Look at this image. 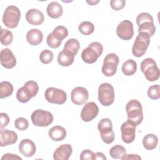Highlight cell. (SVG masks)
Here are the masks:
<instances>
[{
  "instance_id": "cell-4",
  "label": "cell",
  "mask_w": 160,
  "mask_h": 160,
  "mask_svg": "<svg viewBox=\"0 0 160 160\" xmlns=\"http://www.w3.org/2000/svg\"><path fill=\"white\" fill-rule=\"evenodd\" d=\"M141 71L149 81H156L159 78V69L152 58H146L141 62Z\"/></svg>"
},
{
  "instance_id": "cell-27",
  "label": "cell",
  "mask_w": 160,
  "mask_h": 160,
  "mask_svg": "<svg viewBox=\"0 0 160 160\" xmlns=\"http://www.w3.org/2000/svg\"><path fill=\"white\" fill-rule=\"evenodd\" d=\"M158 143V138L154 134H148L145 135L142 139L144 148L147 150H152L155 149Z\"/></svg>"
},
{
  "instance_id": "cell-43",
  "label": "cell",
  "mask_w": 160,
  "mask_h": 160,
  "mask_svg": "<svg viewBox=\"0 0 160 160\" xmlns=\"http://www.w3.org/2000/svg\"><path fill=\"white\" fill-rule=\"evenodd\" d=\"M86 2H87L89 5L93 6V5H96V4H98V3L99 2V1H87Z\"/></svg>"
},
{
  "instance_id": "cell-36",
  "label": "cell",
  "mask_w": 160,
  "mask_h": 160,
  "mask_svg": "<svg viewBox=\"0 0 160 160\" xmlns=\"http://www.w3.org/2000/svg\"><path fill=\"white\" fill-rule=\"evenodd\" d=\"M14 126L19 131H24L29 127V122L26 118L20 117L15 120Z\"/></svg>"
},
{
  "instance_id": "cell-24",
  "label": "cell",
  "mask_w": 160,
  "mask_h": 160,
  "mask_svg": "<svg viewBox=\"0 0 160 160\" xmlns=\"http://www.w3.org/2000/svg\"><path fill=\"white\" fill-rule=\"evenodd\" d=\"M42 39L43 34L38 29H32L27 32L26 40L30 45L37 46L42 42Z\"/></svg>"
},
{
  "instance_id": "cell-15",
  "label": "cell",
  "mask_w": 160,
  "mask_h": 160,
  "mask_svg": "<svg viewBox=\"0 0 160 160\" xmlns=\"http://www.w3.org/2000/svg\"><path fill=\"white\" fill-rule=\"evenodd\" d=\"M136 126L132 123L126 121L121 126V138L124 142L130 144L134 141L136 137Z\"/></svg>"
},
{
  "instance_id": "cell-34",
  "label": "cell",
  "mask_w": 160,
  "mask_h": 160,
  "mask_svg": "<svg viewBox=\"0 0 160 160\" xmlns=\"http://www.w3.org/2000/svg\"><path fill=\"white\" fill-rule=\"evenodd\" d=\"M54 56L53 53L49 49L43 50L39 55V60L40 61L45 64H48L50 63L53 59Z\"/></svg>"
},
{
  "instance_id": "cell-8",
  "label": "cell",
  "mask_w": 160,
  "mask_h": 160,
  "mask_svg": "<svg viewBox=\"0 0 160 160\" xmlns=\"http://www.w3.org/2000/svg\"><path fill=\"white\" fill-rule=\"evenodd\" d=\"M68 35V31L67 28L63 26H58L54 29L51 33L48 34L46 39L47 44L51 48H58Z\"/></svg>"
},
{
  "instance_id": "cell-28",
  "label": "cell",
  "mask_w": 160,
  "mask_h": 160,
  "mask_svg": "<svg viewBox=\"0 0 160 160\" xmlns=\"http://www.w3.org/2000/svg\"><path fill=\"white\" fill-rule=\"evenodd\" d=\"M121 70L126 76L133 75L137 70V63L133 59H128L122 65Z\"/></svg>"
},
{
  "instance_id": "cell-1",
  "label": "cell",
  "mask_w": 160,
  "mask_h": 160,
  "mask_svg": "<svg viewBox=\"0 0 160 160\" xmlns=\"http://www.w3.org/2000/svg\"><path fill=\"white\" fill-rule=\"evenodd\" d=\"M128 121L136 126L139 125L143 120L142 108L139 101L136 99L130 100L126 106Z\"/></svg>"
},
{
  "instance_id": "cell-12",
  "label": "cell",
  "mask_w": 160,
  "mask_h": 160,
  "mask_svg": "<svg viewBox=\"0 0 160 160\" xmlns=\"http://www.w3.org/2000/svg\"><path fill=\"white\" fill-rule=\"evenodd\" d=\"M31 121L34 125L39 127H46L50 125L54 119L51 112L43 109H36L31 114Z\"/></svg>"
},
{
  "instance_id": "cell-20",
  "label": "cell",
  "mask_w": 160,
  "mask_h": 160,
  "mask_svg": "<svg viewBox=\"0 0 160 160\" xmlns=\"http://www.w3.org/2000/svg\"><path fill=\"white\" fill-rule=\"evenodd\" d=\"M26 19L31 25L38 26L43 23L44 17L43 13L38 9H31L26 14Z\"/></svg>"
},
{
  "instance_id": "cell-13",
  "label": "cell",
  "mask_w": 160,
  "mask_h": 160,
  "mask_svg": "<svg viewBox=\"0 0 160 160\" xmlns=\"http://www.w3.org/2000/svg\"><path fill=\"white\" fill-rule=\"evenodd\" d=\"M46 100L52 104H63L67 99V95L65 91L54 87H49L46 89L44 93Z\"/></svg>"
},
{
  "instance_id": "cell-7",
  "label": "cell",
  "mask_w": 160,
  "mask_h": 160,
  "mask_svg": "<svg viewBox=\"0 0 160 160\" xmlns=\"http://www.w3.org/2000/svg\"><path fill=\"white\" fill-rule=\"evenodd\" d=\"M149 44L150 36L144 32H139L132 48V54L137 58L142 56L146 52Z\"/></svg>"
},
{
  "instance_id": "cell-22",
  "label": "cell",
  "mask_w": 160,
  "mask_h": 160,
  "mask_svg": "<svg viewBox=\"0 0 160 160\" xmlns=\"http://www.w3.org/2000/svg\"><path fill=\"white\" fill-rule=\"evenodd\" d=\"M72 152V146L69 144H64L59 146L53 153L55 160H68Z\"/></svg>"
},
{
  "instance_id": "cell-38",
  "label": "cell",
  "mask_w": 160,
  "mask_h": 160,
  "mask_svg": "<svg viewBox=\"0 0 160 160\" xmlns=\"http://www.w3.org/2000/svg\"><path fill=\"white\" fill-rule=\"evenodd\" d=\"M80 159L81 160H94V153L89 149L83 150L80 154Z\"/></svg>"
},
{
  "instance_id": "cell-35",
  "label": "cell",
  "mask_w": 160,
  "mask_h": 160,
  "mask_svg": "<svg viewBox=\"0 0 160 160\" xmlns=\"http://www.w3.org/2000/svg\"><path fill=\"white\" fill-rule=\"evenodd\" d=\"M148 96L151 99H158L160 98L159 85L156 84L151 86L148 89Z\"/></svg>"
},
{
  "instance_id": "cell-32",
  "label": "cell",
  "mask_w": 160,
  "mask_h": 160,
  "mask_svg": "<svg viewBox=\"0 0 160 160\" xmlns=\"http://www.w3.org/2000/svg\"><path fill=\"white\" fill-rule=\"evenodd\" d=\"M13 40V35L11 31L8 29H1V35H0V41L3 46L10 45Z\"/></svg>"
},
{
  "instance_id": "cell-25",
  "label": "cell",
  "mask_w": 160,
  "mask_h": 160,
  "mask_svg": "<svg viewBox=\"0 0 160 160\" xmlns=\"http://www.w3.org/2000/svg\"><path fill=\"white\" fill-rule=\"evenodd\" d=\"M49 138L54 141H61L66 136V130L61 126H55L51 128L48 132Z\"/></svg>"
},
{
  "instance_id": "cell-2",
  "label": "cell",
  "mask_w": 160,
  "mask_h": 160,
  "mask_svg": "<svg viewBox=\"0 0 160 160\" xmlns=\"http://www.w3.org/2000/svg\"><path fill=\"white\" fill-rule=\"evenodd\" d=\"M39 91V86L34 81H27L24 86L18 89L16 98L20 102H28L32 98L36 96Z\"/></svg>"
},
{
  "instance_id": "cell-21",
  "label": "cell",
  "mask_w": 160,
  "mask_h": 160,
  "mask_svg": "<svg viewBox=\"0 0 160 160\" xmlns=\"http://www.w3.org/2000/svg\"><path fill=\"white\" fill-rule=\"evenodd\" d=\"M0 146L1 147L13 144L18 140V135L13 131L2 129L0 131Z\"/></svg>"
},
{
  "instance_id": "cell-39",
  "label": "cell",
  "mask_w": 160,
  "mask_h": 160,
  "mask_svg": "<svg viewBox=\"0 0 160 160\" xmlns=\"http://www.w3.org/2000/svg\"><path fill=\"white\" fill-rule=\"evenodd\" d=\"M0 122H1V125H0L1 129H2L3 128H4L8 126V124L9 122V118L6 113L5 112L0 113Z\"/></svg>"
},
{
  "instance_id": "cell-9",
  "label": "cell",
  "mask_w": 160,
  "mask_h": 160,
  "mask_svg": "<svg viewBox=\"0 0 160 160\" xmlns=\"http://www.w3.org/2000/svg\"><path fill=\"white\" fill-rule=\"evenodd\" d=\"M98 129L104 142L109 144L114 141L115 135L112 131V123L109 118H103L100 120L98 124Z\"/></svg>"
},
{
  "instance_id": "cell-31",
  "label": "cell",
  "mask_w": 160,
  "mask_h": 160,
  "mask_svg": "<svg viewBox=\"0 0 160 160\" xmlns=\"http://www.w3.org/2000/svg\"><path fill=\"white\" fill-rule=\"evenodd\" d=\"M80 48V44L79 41L74 38L68 39L64 44V49L69 51L74 56H76Z\"/></svg>"
},
{
  "instance_id": "cell-3",
  "label": "cell",
  "mask_w": 160,
  "mask_h": 160,
  "mask_svg": "<svg viewBox=\"0 0 160 160\" xmlns=\"http://www.w3.org/2000/svg\"><path fill=\"white\" fill-rule=\"evenodd\" d=\"M103 52V46L99 42H92L83 49L81 53V58L84 62L88 64L95 62Z\"/></svg>"
},
{
  "instance_id": "cell-41",
  "label": "cell",
  "mask_w": 160,
  "mask_h": 160,
  "mask_svg": "<svg viewBox=\"0 0 160 160\" xmlns=\"http://www.w3.org/2000/svg\"><path fill=\"white\" fill-rule=\"evenodd\" d=\"M121 159L122 160H139V159H141V158L138 155V154H125L122 158Z\"/></svg>"
},
{
  "instance_id": "cell-33",
  "label": "cell",
  "mask_w": 160,
  "mask_h": 160,
  "mask_svg": "<svg viewBox=\"0 0 160 160\" xmlns=\"http://www.w3.org/2000/svg\"><path fill=\"white\" fill-rule=\"evenodd\" d=\"M79 32L83 35H90L93 33L94 31V26L90 21H83L78 26Z\"/></svg>"
},
{
  "instance_id": "cell-19",
  "label": "cell",
  "mask_w": 160,
  "mask_h": 160,
  "mask_svg": "<svg viewBox=\"0 0 160 160\" xmlns=\"http://www.w3.org/2000/svg\"><path fill=\"white\" fill-rule=\"evenodd\" d=\"M19 151L25 157H32L36 151L34 142L29 139H22L19 144Z\"/></svg>"
},
{
  "instance_id": "cell-30",
  "label": "cell",
  "mask_w": 160,
  "mask_h": 160,
  "mask_svg": "<svg viewBox=\"0 0 160 160\" xmlns=\"http://www.w3.org/2000/svg\"><path fill=\"white\" fill-rule=\"evenodd\" d=\"M126 151L124 146L121 145H115L112 146L109 150V154L113 159H121V158L126 154Z\"/></svg>"
},
{
  "instance_id": "cell-14",
  "label": "cell",
  "mask_w": 160,
  "mask_h": 160,
  "mask_svg": "<svg viewBox=\"0 0 160 160\" xmlns=\"http://www.w3.org/2000/svg\"><path fill=\"white\" fill-rule=\"evenodd\" d=\"M118 36L123 40H130L134 35L133 24L129 20H123L116 28Z\"/></svg>"
},
{
  "instance_id": "cell-23",
  "label": "cell",
  "mask_w": 160,
  "mask_h": 160,
  "mask_svg": "<svg viewBox=\"0 0 160 160\" xmlns=\"http://www.w3.org/2000/svg\"><path fill=\"white\" fill-rule=\"evenodd\" d=\"M74 56H75L69 51L63 49L58 54V62L61 66L68 67L73 63Z\"/></svg>"
},
{
  "instance_id": "cell-18",
  "label": "cell",
  "mask_w": 160,
  "mask_h": 160,
  "mask_svg": "<svg viewBox=\"0 0 160 160\" xmlns=\"http://www.w3.org/2000/svg\"><path fill=\"white\" fill-rule=\"evenodd\" d=\"M1 64L6 69H12L16 64V59L11 50L4 48L1 51Z\"/></svg>"
},
{
  "instance_id": "cell-5",
  "label": "cell",
  "mask_w": 160,
  "mask_h": 160,
  "mask_svg": "<svg viewBox=\"0 0 160 160\" xmlns=\"http://www.w3.org/2000/svg\"><path fill=\"white\" fill-rule=\"evenodd\" d=\"M136 20L139 27L138 32H146L150 37L154 35L156 32V27L154 24L153 18L150 14L142 12L138 15Z\"/></svg>"
},
{
  "instance_id": "cell-16",
  "label": "cell",
  "mask_w": 160,
  "mask_h": 160,
  "mask_svg": "<svg viewBox=\"0 0 160 160\" xmlns=\"http://www.w3.org/2000/svg\"><path fill=\"white\" fill-rule=\"evenodd\" d=\"M99 113V108L94 102H87L82 108L81 112V118L84 122L93 120Z\"/></svg>"
},
{
  "instance_id": "cell-37",
  "label": "cell",
  "mask_w": 160,
  "mask_h": 160,
  "mask_svg": "<svg viewBox=\"0 0 160 160\" xmlns=\"http://www.w3.org/2000/svg\"><path fill=\"white\" fill-rule=\"evenodd\" d=\"M126 4V1L124 0H111L110 6L113 10L119 11L122 9Z\"/></svg>"
},
{
  "instance_id": "cell-40",
  "label": "cell",
  "mask_w": 160,
  "mask_h": 160,
  "mask_svg": "<svg viewBox=\"0 0 160 160\" xmlns=\"http://www.w3.org/2000/svg\"><path fill=\"white\" fill-rule=\"evenodd\" d=\"M16 160V159H20L21 160L22 158L19 156H18L17 154H11V153H6L2 156L1 158V160Z\"/></svg>"
},
{
  "instance_id": "cell-11",
  "label": "cell",
  "mask_w": 160,
  "mask_h": 160,
  "mask_svg": "<svg viewBox=\"0 0 160 160\" xmlns=\"http://www.w3.org/2000/svg\"><path fill=\"white\" fill-rule=\"evenodd\" d=\"M119 62V58L117 54L114 53L108 54L104 59L101 68L103 74L107 77L114 76L117 71Z\"/></svg>"
},
{
  "instance_id": "cell-42",
  "label": "cell",
  "mask_w": 160,
  "mask_h": 160,
  "mask_svg": "<svg viewBox=\"0 0 160 160\" xmlns=\"http://www.w3.org/2000/svg\"><path fill=\"white\" fill-rule=\"evenodd\" d=\"M94 158L95 159H102V160H106L107 159L105 155L101 152H97L94 153Z\"/></svg>"
},
{
  "instance_id": "cell-10",
  "label": "cell",
  "mask_w": 160,
  "mask_h": 160,
  "mask_svg": "<svg viewBox=\"0 0 160 160\" xmlns=\"http://www.w3.org/2000/svg\"><path fill=\"white\" fill-rule=\"evenodd\" d=\"M98 100L104 106H109L113 103L114 101V89L111 84L104 82L99 86Z\"/></svg>"
},
{
  "instance_id": "cell-17",
  "label": "cell",
  "mask_w": 160,
  "mask_h": 160,
  "mask_svg": "<svg viewBox=\"0 0 160 160\" xmlns=\"http://www.w3.org/2000/svg\"><path fill=\"white\" fill-rule=\"evenodd\" d=\"M89 98L88 90L81 86L74 88L71 93V99L76 105H82L86 102Z\"/></svg>"
},
{
  "instance_id": "cell-6",
  "label": "cell",
  "mask_w": 160,
  "mask_h": 160,
  "mask_svg": "<svg viewBox=\"0 0 160 160\" xmlns=\"http://www.w3.org/2000/svg\"><path fill=\"white\" fill-rule=\"evenodd\" d=\"M21 18V12L19 8L15 6H8L2 16V22L8 28L13 29L17 27Z\"/></svg>"
},
{
  "instance_id": "cell-26",
  "label": "cell",
  "mask_w": 160,
  "mask_h": 160,
  "mask_svg": "<svg viewBox=\"0 0 160 160\" xmlns=\"http://www.w3.org/2000/svg\"><path fill=\"white\" fill-rule=\"evenodd\" d=\"M46 11L48 15L50 18L52 19H57L62 16L63 12V8L59 2L53 1L48 5Z\"/></svg>"
},
{
  "instance_id": "cell-29",
  "label": "cell",
  "mask_w": 160,
  "mask_h": 160,
  "mask_svg": "<svg viewBox=\"0 0 160 160\" xmlns=\"http://www.w3.org/2000/svg\"><path fill=\"white\" fill-rule=\"evenodd\" d=\"M12 84L6 81L1 82L0 83V98H5L10 96L13 92Z\"/></svg>"
}]
</instances>
